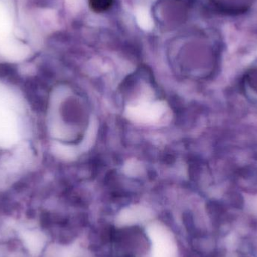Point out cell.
Here are the masks:
<instances>
[{
    "instance_id": "cell-1",
    "label": "cell",
    "mask_w": 257,
    "mask_h": 257,
    "mask_svg": "<svg viewBox=\"0 0 257 257\" xmlns=\"http://www.w3.org/2000/svg\"><path fill=\"white\" fill-rule=\"evenodd\" d=\"M166 112L163 102H151L148 99L130 105L126 111V117L132 121L140 123H157Z\"/></svg>"
},
{
    "instance_id": "cell-4",
    "label": "cell",
    "mask_w": 257,
    "mask_h": 257,
    "mask_svg": "<svg viewBox=\"0 0 257 257\" xmlns=\"http://www.w3.org/2000/svg\"><path fill=\"white\" fill-rule=\"evenodd\" d=\"M239 257H248V256H239Z\"/></svg>"
},
{
    "instance_id": "cell-3",
    "label": "cell",
    "mask_w": 257,
    "mask_h": 257,
    "mask_svg": "<svg viewBox=\"0 0 257 257\" xmlns=\"http://www.w3.org/2000/svg\"><path fill=\"white\" fill-rule=\"evenodd\" d=\"M126 166H127V169H126V171H128L130 175H131L132 172H133V175H135V172H139L140 170L139 165L136 164V161H133V160L130 162L128 164L126 165Z\"/></svg>"
},
{
    "instance_id": "cell-2",
    "label": "cell",
    "mask_w": 257,
    "mask_h": 257,
    "mask_svg": "<svg viewBox=\"0 0 257 257\" xmlns=\"http://www.w3.org/2000/svg\"><path fill=\"white\" fill-rule=\"evenodd\" d=\"M92 11L96 13H102L108 11L114 3V0H88Z\"/></svg>"
}]
</instances>
